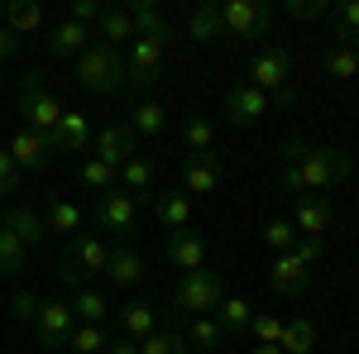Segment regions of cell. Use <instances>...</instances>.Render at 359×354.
<instances>
[{"instance_id": "4dcf8cb0", "label": "cell", "mask_w": 359, "mask_h": 354, "mask_svg": "<svg viewBox=\"0 0 359 354\" xmlns=\"http://www.w3.org/2000/svg\"><path fill=\"white\" fill-rule=\"evenodd\" d=\"M225 340H230V335L221 330L216 316H196V321H187V345H192L196 354H216Z\"/></svg>"}, {"instance_id": "7a4b0ae2", "label": "cell", "mask_w": 359, "mask_h": 354, "mask_svg": "<svg viewBox=\"0 0 359 354\" xmlns=\"http://www.w3.org/2000/svg\"><path fill=\"white\" fill-rule=\"evenodd\" d=\"M221 301H225L221 273L216 268H192V273H177V287H172L168 311H172L177 321H196V316H211Z\"/></svg>"}, {"instance_id": "f907efd6", "label": "cell", "mask_w": 359, "mask_h": 354, "mask_svg": "<svg viewBox=\"0 0 359 354\" xmlns=\"http://www.w3.org/2000/svg\"><path fill=\"white\" fill-rule=\"evenodd\" d=\"M249 354H283V350H278V345H254Z\"/></svg>"}, {"instance_id": "bcb514c9", "label": "cell", "mask_w": 359, "mask_h": 354, "mask_svg": "<svg viewBox=\"0 0 359 354\" xmlns=\"http://www.w3.org/2000/svg\"><path fill=\"white\" fill-rule=\"evenodd\" d=\"M39 306H43L39 292H15V297H10V316H15V321H34Z\"/></svg>"}, {"instance_id": "ac0fdd59", "label": "cell", "mask_w": 359, "mask_h": 354, "mask_svg": "<svg viewBox=\"0 0 359 354\" xmlns=\"http://www.w3.org/2000/svg\"><path fill=\"white\" fill-rule=\"evenodd\" d=\"M86 43H91V29L77 25V20H57V25H48V34H43V48L53 57H77L86 53Z\"/></svg>"}, {"instance_id": "5bb4252c", "label": "cell", "mask_w": 359, "mask_h": 354, "mask_svg": "<svg viewBox=\"0 0 359 354\" xmlns=\"http://www.w3.org/2000/svg\"><path fill=\"white\" fill-rule=\"evenodd\" d=\"M48 139V149L53 154H91V144H96V130H91V120H86L82 110H62V120H57L53 135Z\"/></svg>"}, {"instance_id": "74e56055", "label": "cell", "mask_w": 359, "mask_h": 354, "mask_svg": "<svg viewBox=\"0 0 359 354\" xmlns=\"http://www.w3.org/2000/svg\"><path fill=\"white\" fill-rule=\"evenodd\" d=\"M29 268V245H20L5 225H0V278H15Z\"/></svg>"}, {"instance_id": "f1b7e54d", "label": "cell", "mask_w": 359, "mask_h": 354, "mask_svg": "<svg viewBox=\"0 0 359 354\" xmlns=\"http://www.w3.org/2000/svg\"><path fill=\"white\" fill-rule=\"evenodd\" d=\"M278 350L283 354H311L316 350V321H311V316H287V321H283Z\"/></svg>"}, {"instance_id": "e575fe53", "label": "cell", "mask_w": 359, "mask_h": 354, "mask_svg": "<svg viewBox=\"0 0 359 354\" xmlns=\"http://www.w3.org/2000/svg\"><path fill=\"white\" fill-rule=\"evenodd\" d=\"M125 125H130L135 135H154V139H158L168 130V115H163L158 101H139V106L130 110V120H125Z\"/></svg>"}, {"instance_id": "60d3db41", "label": "cell", "mask_w": 359, "mask_h": 354, "mask_svg": "<svg viewBox=\"0 0 359 354\" xmlns=\"http://www.w3.org/2000/svg\"><path fill=\"white\" fill-rule=\"evenodd\" d=\"M139 354H192V345L177 330H154L149 340H139Z\"/></svg>"}, {"instance_id": "681fc988", "label": "cell", "mask_w": 359, "mask_h": 354, "mask_svg": "<svg viewBox=\"0 0 359 354\" xmlns=\"http://www.w3.org/2000/svg\"><path fill=\"white\" fill-rule=\"evenodd\" d=\"M15 48H20V39H15V34H10V29L0 25V62H5V57L15 53Z\"/></svg>"}, {"instance_id": "d6986e66", "label": "cell", "mask_w": 359, "mask_h": 354, "mask_svg": "<svg viewBox=\"0 0 359 354\" xmlns=\"http://www.w3.org/2000/svg\"><path fill=\"white\" fill-rule=\"evenodd\" d=\"M91 39H101V43H111V48H130L139 39L130 10H125V5H106L101 20H96V29H91Z\"/></svg>"}, {"instance_id": "e0dca14e", "label": "cell", "mask_w": 359, "mask_h": 354, "mask_svg": "<svg viewBox=\"0 0 359 354\" xmlns=\"http://www.w3.org/2000/svg\"><path fill=\"white\" fill-rule=\"evenodd\" d=\"M182 187L192 191V196L221 191V158L216 154H187L182 158Z\"/></svg>"}, {"instance_id": "44dd1931", "label": "cell", "mask_w": 359, "mask_h": 354, "mask_svg": "<svg viewBox=\"0 0 359 354\" xmlns=\"http://www.w3.org/2000/svg\"><path fill=\"white\" fill-rule=\"evenodd\" d=\"M187 39H192V43H225L221 0H201V5H192V15H187Z\"/></svg>"}, {"instance_id": "30bf717a", "label": "cell", "mask_w": 359, "mask_h": 354, "mask_svg": "<svg viewBox=\"0 0 359 354\" xmlns=\"http://www.w3.org/2000/svg\"><path fill=\"white\" fill-rule=\"evenodd\" d=\"M91 220H96V230H111L115 245H130V235H135V220H139V201H135V196H125V191L115 187V191H106V196L96 201Z\"/></svg>"}, {"instance_id": "1f68e13d", "label": "cell", "mask_w": 359, "mask_h": 354, "mask_svg": "<svg viewBox=\"0 0 359 354\" xmlns=\"http://www.w3.org/2000/svg\"><path fill=\"white\" fill-rule=\"evenodd\" d=\"M211 316L221 321L225 335H240V330H249V321H254V301H249V297H225Z\"/></svg>"}, {"instance_id": "4316f807", "label": "cell", "mask_w": 359, "mask_h": 354, "mask_svg": "<svg viewBox=\"0 0 359 354\" xmlns=\"http://www.w3.org/2000/svg\"><path fill=\"white\" fill-rule=\"evenodd\" d=\"M106 278H111L115 287H135L139 278H144V259H139V249H130V245H111Z\"/></svg>"}, {"instance_id": "7402d4cb", "label": "cell", "mask_w": 359, "mask_h": 354, "mask_svg": "<svg viewBox=\"0 0 359 354\" xmlns=\"http://www.w3.org/2000/svg\"><path fill=\"white\" fill-rule=\"evenodd\" d=\"M0 225H5V230H10V235H15L20 245H29V249L39 245L43 235H48V225H43V216H39L34 206H25V201H15V206H10V211L0 216Z\"/></svg>"}, {"instance_id": "83f0119b", "label": "cell", "mask_w": 359, "mask_h": 354, "mask_svg": "<svg viewBox=\"0 0 359 354\" xmlns=\"http://www.w3.org/2000/svg\"><path fill=\"white\" fill-rule=\"evenodd\" d=\"M82 206H77V201H67V196H48V201H43V225H48V230H57V235H77V230H82Z\"/></svg>"}, {"instance_id": "ee69618b", "label": "cell", "mask_w": 359, "mask_h": 354, "mask_svg": "<svg viewBox=\"0 0 359 354\" xmlns=\"http://www.w3.org/2000/svg\"><path fill=\"white\" fill-rule=\"evenodd\" d=\"M283 15L311 25V20H326V15H331V0H287V5H283Z\"/></svg>"}, {"instance_id": "277c9868", "label": "cell", "mask_w": 359, "mask_h": 354, "mask_svg": "<svg viewBox=\"0 0 359 354\" xmlns=\"http://www.w3.org/2000/svg\"><path fill=\"white\" fill-rule=\"evenodd\" d=\"M321 245L326 240H297L292 254H278L273 268H269V292L283 301H297L306 292V282H311V264L321 259Z\"/></svg>"}, {"instance_id": "d6a6232c", "label": "cell", "mask_w": 359, "mask_h": 354, "mask_svg": "<svg viewBox=\"0 0 359 354\" xmlns=\"http://www.w3.org/2000/svg\"><path fill=\"white\" fill-rule=\"evenodd\" d=\"M321 72L326 77H335V82H350V77H359V57L350 43H331L326 53H321Z\"/></svg>"}, {"instance_id": "8d00e7d4", "label": "cell", "mask_w": 359, "mask_h": 354, "mask_svg": "<svg viewBox=\"0 0 359 354\" xmlns=\"http://www.w3.org/2000/svg\"><path fill=\"white\" fill-rule=\"evenodd\" d=\"M77 177H82V187H86V191H101V196H106V191H115V168H111V163H101L96 154H86V158H82Z\"/></svg>"}, {"instance_id": "3957f363", "label": "cell", "mask_w": 359, "mask_h": 354, "mask_svg": "<svg viewBox=\"0 0 359 354\" xmlns=\"http://www.w3.org/2000/svg\"><path fill=\"white\" fill-rule=\"evenodd\" d=\"M77 82L91 91V96H125V53L91 39L86 53L77 57Z\"/></svg>"}, {"instance_id": "8992f818", "label": "cell", "mask_w": 359, "mask_h": 354, "mask_svg": "<svg viewBox=\"0 0 359 354\" xmlns=\"http://www.w3.org/2000/svg\"><path fill=\"white\" fill-rule=\"evenodd\" d=\"M287 82H292V53L278 48V43L259 48L254 62H249V86H259L269 101H278V106H292V86Z\"/></svg>"}, {"instance_id": "f546056e", "label": "cell", "mask_w": 359, "mask_h": 354, "mask_svg": "<svg viewBox=\"0 0 359 354\" xmlns=\"http://www.w3.org/2000/svg\"><path fill=\"white\" fill-rule=\"evenodd\" d=\"M115 187L125 191V196H144V191L154 187V163H149V158H144V154H135V158H130V163L120 168V172H115Z\"/></svg>"}, {"instance_id": "603a6c76", "label": "cell", "mask_w": 359, "mask_h": 354, "mask_svg": "<svg viewBox=\"0 0 359 354\" xmlns=\"http://www.w3.org/2000/svg\"><path fill=\"white\" fill-rule=\"evenodd\" d=\"M168 264L182 268V273L206 268V240H201L196 230H177V235H168Z\"/></svg>"}, {"instance_id": "b9f144b4", "label": "cell", "mask_w": 359, "mask_h": 354, "mask_svg": "<svg viewBox=\"0 0 359 354\" xmlns=\"http://www.w3.org/2000/svg\"><path fill=\"white\" fill-rule=\"evenodd\" d=\"M297 240H302V235L292 230V220H269V225H264V245H269L273 259H278V254H292Z\"/></svg>"}, {"instance_id": "7bdbcfd3", "label": "cell", "mask_w": 359, "mask_h": 354, "mask_svg": "<svg viewBox=\"0 0 359 354\" xmlns=\"http://www.w3.org/2000/svg\"><path fill=\"white\" fill-rule=\"evenodd\" d=\"M283 321H287V316H273V311H254V321H249V335H254V345H278V340H283Z\"/></svg>"}, {"instance_id": "db71d44e", "label": "cell", "mask_w": 359, "mask_h": 354, "mask_svg": "<svg viewBox=\"0 0 359 354\" xmlns=\"http://www.w3.org/2000/svg\"><path fill=\"white\" fill-rule=\"evenodd\" d=\"M0 25H5V5H0Z\"/></svg>"}, {"instance_id": "484cf974", "label": "cell", "mask_w": 359, "mask_h": 354, "mask_svg": "<svg viewBox=\"0 0 359 354\" xmlns=\"http://www.w3.org/2000/svg\"><path fill=\"white\" fill-rule=\"evenodd\" d=\"M158 330V311H154V301H125L120 306V335L125 340H149Z\"/></svg>"}, {"instance_id": "ba28073f", "label": "cell", "mask_w": 359, "mask_h": 354, "mask_svg": "<svg viewBox=\"0 0 359 354\" xmlns=\"http://www.w3.org/2000/svg\"><path fill=\"white\" fill-rule=\"evenodd\" d=\"M163 48L168 43H154V39H135L125 48V96H149L163 82Z\"/></svg>"}, {"instance_id": "6da1fadb", "label": "cell", "mask_w": 359, "mask_h": 354, "mask_svg": "<svg viewBox=\"0 0 359 354\" xmlns=\"http://www.w3.org/2000/svg\"><path fill=\"white\" fill-rule=\"evenodd\" d=\"M355 177V158L350 149H335V144H302V139H287L278 149V182L287 196L297 191H326L345 187Z\"/></svg>"}, {"instance_id": "ffe728a7", "label": "cell", "mask_w": 359, "mask_h": 354, "mask_svg": "<svg viewBox=\"0 0 359 354\" xmlns=\"http://www.w3.org/2000/svg\"><path fill=\"white\" fill-rule=\"evenodd\" d=\"M5 29L15 39H29V34H48V15L39 0H10L5 5Z\"/></svg>"}, {"instance_id": "ab89813d", "label": "cell", "mask_w": 359, "mask_h": 354, "mask_svg": "<svg viewBox=\"0 0 359 354\" xmlns=\"http://www.w3.org/2000/svg\"><path fill=\"white\" fill-rule=\"evenodd\" d=\"M106 345H111V330H106V326H82V321H77L67 350H72V354H106Z\"/></svg>"}, {"instance_id": "d4e9b609", "label": "cell", "mask_w": 359, "mask_h": 354, "mask_svg": "<svg viewBox=\"0 0 359 354\" xmlns=\"http://www.w3.org/2000/svg\"><path fill=\"white\" fill-rule=\"evenodd\" d=\"M154 216H158V225H163L168 235L192 230V196H187V191H163V196L154 201Z\"/></svg>"}, {"instance_id": "f5cc1de1", "label": "cell", "mask_w": 359, "mask_h": 354, "mask_svg": "<svg viewBox=\"0 0 359 354\" xmlns=\"http://www.w3.org/2000/svg\"><path fill=\"white\" fill-rule=\"evenodd\" d=\"M350 48H355V57H359V39H355V43H350Z\"/></svg>"}, {"instance_id": "8fae6325", "label": "cell", "mask_w": 359, "mask_h": 354, "mask_svg": "<svg viewBox=\"0 0 359 354\" xmlns=\"http://www.w3.org/2000/svg\"><path fill=\"white\" fill-rule=\"evenodd\" d=\"M331 220H335L331 196H321V191H297V196H292V230H297L302 240H326Z\"/></svg>"}, {"instance_id": "c3c4849f", "label": "cell", "mask_w": 359, "mask_h": 354, "mask_svg": "<svg viewBox=\"0 0 359 354\" xmlns=\"http://www.w3.org/2000/svg\"><path fill=\"white\" fill-rule=\"evenodd\" d=\"M106 354H139V345H135V340H125V335H111Z\"/></svg>"}, {"instance_id": "52a82bcc", "label": "cell", "mask_w": 359, "mask_h": 354, "mask_svg": "<svg viewBox=\"0 0 359 354\" xmlns=\"http://www.w3.org/2000/svg\"><path fill=\"white\" fill-rule=\"evenodd\" d=\"M20 115H25V130H34V135H53L57 120H62V101L39 72L20 77Z\"/></svg>"}, {"instance_id": "9a60e30c", "label": "cell", "mask_w": 359, "mask_h": 354, "mask_svg": "<svg viewBox=\"0 0 359 354\" xmlns=\"http://www.w3.org/2000/svg\"><path fill=\"white\" fill-rule=\"evenodd\" d=\"M269 106H273V101H269L259 86H249V82H240V86L225 91V115H230V125H240V130L259 125V120L269 115Z\"/></svg>"}, {"instance_id": "5b68a950", "label": "cell", "mask_w": 359, "mask_h": 354, "mask_svg": "<svg viewBox=\"0 0 359 354\" xmlns=\"http://www.w3.org/2000/svg\"><path fill=\"white\" fill-rule=\"evenodd\" d=\"M106 264H111V245L101 235H72L62 259H57V278L82 292L91 278H106Z\"/></svg>"}, {"instance_id": "4fadbf2b", "label": "cell", "mask_w": 359, "mask_h": 354, "mask_svg": "<svg viewBox=\"0 0 359 354\" xmlns=\"http://www.w3.org/2000/svg\"><path fill=\"white\" fill-rule=\"evenodd\" d=\"M91 154L120 172V168H125V163H130V158L139 154V135L130 130V125H115V120H111V125H101V130H96V144H91Z\"/></svg>"}, {"instance_id": "9c48e42d", "label": "cell", "mask_w": 359, "mask_h": 354, "mask_svg": "<svg viewBox=\"0 0 359 354\" xmlns=\"http://www.w3.org/2000/svg\"><path fill=\"white\" fill-rule=\"evenodd\" d=\"M273 25V10L259 5V0H221V29H225V43H254L264 39Z\"/></svg>"}, {"instance_id": "7c38bea8", "label": "cell", "mask_w": 359, "mask_h": 354, "mask_svg": "<svg viewBox=\"0 0 359 354\" xmlns=\"http://www.w3.org/2000/svg\"><path fill=\"white\" fill-rule=\"evenodd\" d=\"M34 326H39V345L43 350H67L72 345V330H77V316H72V306L62 297H43Z\"/></svg>"}, {"instance_id": "7dc6e473", "label": "cell", "mask_w": 359, "mask_h": 354, "mask_svg": "<svg viewBox=\"0 0 359 354\" xmlns=\"http://www.w3.org/2000/svg\"><path fill=\"white\" fill-rule=\"evenodd\" d=\"M101 0H72L67 5V20H77V25H86V29H96V20H101Z\"/></svg>"}, {"instance_id": "d590c367", "label": "cell", "mask_w": 359, "mask_h": 354, "mask_svg": "<svg viewBox=\"0 0 359 354\" xmlns=\"http://www.w3.org/2000/svg\"><path fill=\"white\" fill-rule=\"evenodd\" d=\"M182 144H187V154H216V125L201 120V115H187V125H182Z\"/></svg>"}, {"instance_id": "cb8c5ba5", "label": "cell", "mask_w": 359, "mask_h": 354, "mask_svg": "<svg viewBox=\"0 0 359 354\" xmlns=\"http://www.w3.org/2000/svg\"><path fill=\"white\" fill-rule=\"evenodd\" d=\"M125 10H130V20H135L139 39H154V43H168V39H172V25H168V15L154 0H135V5H125Z\"/></svg>"}, {"instance_id": "2e32d148", "label": "cell", "mask_w": 359, "mask_h": 354, "mask_svg": "<svg viewBox=\"0 0 359 354\" xmlns=\"http://www.w3.org/2000/svg\"><path fill=\"white\" fill-rule=\"evenodd\" d=\"M5 154L15 158V168L20 172H48V139L43 135H34V130H15L10 135V144H5Z\"/></svg>"}, {"instance_id": "836d02e7", "label": "cell", "mask_w": 359, "mask_h": 354, "mask_svg": "<svg viewBox=\"0 0 359 354\" xmlns=\"http://www.w3.org/2000/svg\"><path fill=\"white\" fill-rule=\"evenodd\" d=\"M67 306H72V316H77L82 326H106V321H111V301L101 297V292H91V287H82L77 301H67Z\"/></svg>"}, {"instance_id": "f35d334b", "label": "cell", "mask_w": 359, "mask_h": 354, "mask_svg": "<svg viewBox=\"0 0 359 354\" xmlns=\"http://www.w3.org/2000/svg\"><path fill=\"white\" fill-rule=\"evenodd\" d=\"M326 20L335 25V39H340V43H355L359 39V0H340V5H331Z\"/></svg>"}, {"instance_id": "816d5d0a", "label": "cell", "mask_w": 359, "mask_h": 354, "mask_svg": "<svg viewBox=\"0 0 359 354\" xmlns=\"http://www.w3.org/2000/svg\"><path fill=\"white\" fill-rule=\"evenodd\" d=\"M0 86H5V62H0Z\"/></svg>"}, {"instance_id": "f6af8a7d", "label": "cell", "mask_w": 359, "mask_h": 354, "mask_svg": "<svg viewBox=\"0 0 359 354\" xmlns=\"http://www.w3.org/2000/svg\"><path fill=\"white\" fill-rule=\"evenodd\" d=\"M20 182H25V172L15 168V158H10V154H5V144H0V196H15Z\"/></svg>"}]
</instances>
